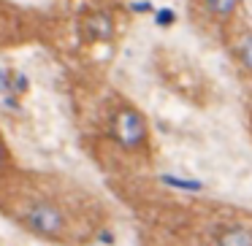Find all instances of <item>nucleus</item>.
Here are the masks:
<instances>
[{
  "label": "nucleus",
  "instance_id": "nucleus-1",
  "mask_svg": "<svg viewBox=\"0 0 252 246\" xmlns=\"http://www.w3.org/2000/svg\"><path fill=\"white\" fill-rule=\"evenodd\" d=\"M109 138L127 154H144L149 149V119L133 103H117L109 116Z\"/></svg>",
  "mask_w": 252,
  "mask_h": 246
},
{
  "label": "nucleus",
  "instance_id": "nucleus-2",
  "mask_svg": "<svg viewBox=\"0 0 252 246\" xmlns=\"http://www.w3.org/2000/svg\"><path fill=\"white\" fill-rule=\"evenodd\" d=\"M19 224L41 241H63L68 235V214L49 197H35L19 214Z\"/></svg>",
  "mask_w": 252,
  "mask_h": 246
},
{
  "label": "nucleus",
  "instance_id": "nucleus-3",
  "mask_svg": "<svg viewBox=\"0 0 252 246\" xmlns=\"http://www.w3.org/2000/svg\"><path fill=\"white\" fill-rule=\"evenodd\" d=\"M76 33L84 44H111L117 38V19L109 8H90L79 17Z\"/></svg>",
  "mask_w": 252,
  "mask_h": 246
},
{
  "label": "nucleus",
  "instance_id": "nucleus-4",
  "mask_svg": "<svg viewBox=\"0 0 252 246\" xmlns=\"http://www.w3.org/2000/svg\"><path fill=\"white\" fill-rule=\"evenodd\" d=\"M192 3H195V8L209 22L220 25V27H228V25L236 22L244 0H192Z\"/></svg>",
  "mask_w": 252,
  "mask_h": 246
},
{
  "label": "nucleus",
  "instance_id": "nucleus-5",
  "mask_svg": "<svg viewBox=\"0 0 252 246\" xmlns=\"http://www.w3.org/2000/svg\"><path fill=\"white\" fill-rule=\"evenodd\" d=\"M230 55H233V62L244 76H252V27L241 30L236 35L233 46H230Z\"/></svg>",
  "mask_w": 252,
  "mask_h": 246
},
{
  "label": "nucleus",
  "instance_id": "nucleus-6",
  "mask_svg": "<svg viewBox=\"0 0 252 246\" xmlns=\"http://www.w3.org/2000/svg\"><path fill=\"white\" fill-rule=\"evenodd\" d=\"M214 246H252V227L247 224H222L214 233Z\"/></svg>",
  "mask_w": 252,
  "mask_h": 246
},
{
  "label": "nucleus",
  "instance_id": "nucleus-7",
  "mask_svg": "<svg viewBox=\"0 0 252 246\" xmlns=\"http://www.w3.org/2000/svg\"><path fill=\"white\" fill-rule=\"evenodd\" d=\"M8 17H11V8L6 6V3H0V38H3V35H6V30H8Z\"/></svg>",
  "mask_w": 252,
  "mask_h": 246
},
{
  "label": "nucleus",
  "instance_id": "nucleus-8",
  "mask_svg": "<svg viewBox=\"0 0 252 246\" xmlns=\"http://www.w3.org/2000/svg\"><path fill=\"white\" fill-rule=\"evenodd\" d=\"M8 146H6V141H3V136H0V176H3V170L8 168Z\"/></svg>",
  "mask_w": 252,
  "mask_h": 246
}]
</instances>
